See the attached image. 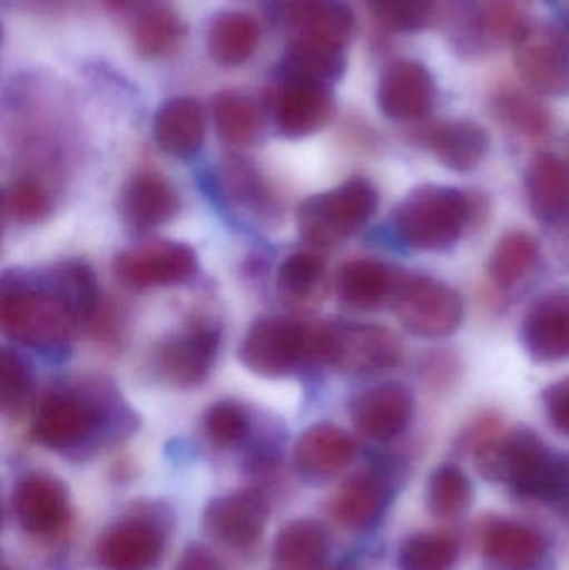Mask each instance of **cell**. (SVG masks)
<instances>
[{
  "mask_svg": "<svg viewBox=\"0 0 569 570\" xmlns=\"http://www.w3.org/2000/svg\"><path fill=\"white\" fill-rule=\"evenodd\" d=\"M487 216L483 194L423 184L398 204L393 233L408 249L444 253L457 246L467 230L480 229Z\"/></svg>",
  "mask_w": 569,
  "mask_h": 570,
  "instance_id": "1",
  "label": "cell"
},
{
  "mask_svg": "<svg viewBox=\"0 0 569 570\" xmlns=\"http://www.w3.org/2000/svg\"><path fill=\"white\" fill-rule=\"evenodd\" d=\"M471 455L474 469L484 481L503 482L523 501L543 504L553 501L561 458L531 429H503L478 445Z\"/></svg>",
  "mask_w": 569,
  "mask_h": 570,
  "instance_id": "2",
  "label": "cell"
},
{
  "mask_svg": "<svg viewBox=\"0 0 569 570\" xmlns=\"http://www.w3.org/2000/svg\"><path fill=\"white\" fill-rule=\"evenodd\" d=\"M47 283L49 288L26 287L22 283L3 285L0 324L10 338L27 347H60L72 337L80 321L52 276Z\"/></svg>",
  "mask_w": 569,
  "mask_h": 570,
  "instance_id": "3",
  "label": "cell"
},
{
  "mask_svg": "<svg viewBox=\"0 0 569 570\" xmlns=\"http://www.w3.org/2000/svg\"><path fill=\"white\" fill-rule=\"evenodd\" d=\"M380 206L371 180L351 177L336 189L304 200L297 210L301 236L314 246L333 247L363 229Z\"/></svg>",
  "mask_w": 569,
  "mask_h": 570,
  "instance_id": "4",
  "label": "cell"
},
{
  "mask_svg": "<svg viewBox=\"0 0 569 570\" xmlns=\"http://www.w3.org/2000/svg\"><path fill=\"white\" fill-rule=\"evenodd\" d=\"M320 331L296 318H261L247 331L239 361L261 377H284L310 361H320Z\"/></svg>",
  "mask_w": 569,
  "mask_h": 570,
  "instance_id": "5",
  "label": "cell"
},
{
  "mask_svg": "<svg viewBox=\"0 0 569 570\" xmlns=\"http://www.w3.org/2000/svg\"><path fill=\"white\" fill-rule=\"evenodd\" d=\"M403 357V345L390 328L377 324L324 325L320 331V362L346 375L391 371Z\"/></svg>",
  "mask_w": 569,
  "mask_h": 570,
  "instance_id": "6",
  "label": "cell"
},
{
  "mask_svg": "<svg viewBox=\"0 0 569 570\" xmlns=\"http://www.w3.org/2000/svg\"><path fill=\"white\" fill-rule=\"evenodd\" d=\"M393 305L404 328L418 337H450L463 324L460 292L424 274L404 273Z\"/></svg>",
  "mask_w": 569,
  "mask_h": 570,
  "instance_id": "7",
  "label": "cell"
},
{
  "mask_svg": "<svg viewBox=\"0 0 569 570\" xmlns=\"http://www.w3.org/2000/svg\"><path fill=\"white\" fill-rule=\"evenodd\" d=\"M511 40L518 72L534 92L569 96V43L557 29L523 22Z\"/></svg>",
  "mask_w": 569,
  "mask_h": 570,
  "instance_id": "8",
  "label": "cell"
},
{
  "mask_svg": "<svg viewBox=\"0 0 569 570\" xmlns=\"http://www.w3.org/2000/svg\"><path fill=\"white\" fill-rule=\"evenodd\" d=\"M163 521L137 512L110 524L96 544V561L102 570H153L166 551Z\"/></svg>",
  "mask_w": 569,
  "mask_h": 570,
  "instance_id": "9",
  "label": "cell"
},
{
  "mask_svg": "<svg viewBox=\"0 0 569 570\" xmlns=\"http://www.w3.org/2000/svg\"><path fill=\"white\" fill-rule=\"evenodd\" d=\"M219 344V331L213 325L197 322L157 345L154 367L159 377L174 387H196L209 377Z\"/></svg>",
  "mask_w": 569,
  "mask_h": 570,
  "instance_id": "10",
  "label": "cell"
},
{
  "mask_svg": "<svg viewBox=\"0 0 569 570\" xmlns=\"http://www.w3.org/2000/svg\"><path fill=\"white\" fill-rule=\"evenodd\" d=\"M269 501L259 489H241L213 499L203 512V529L213 541L236 551L253 548L269 522Z\"/></svg>",
  "mask_w": 569,
  "mask_h": 570,
  "instance_id": "11",
  "label": "cell"
},
{
  "mask_svg": "<svg viewBox=\"0 0 569 570\" xmlns=\"http://www.w3.org/2000/svg\"><path fill=\"white\" fill-rule=\"evenodd\" d=\"M100 425L102 411L90 399L72 392H52L37 409L33 435L50 451H76L94 438Z\"/></svg>",
  "mask_w": 569,
  "mask_h": 570,
  "instance_id": "12",
  "label": "cell"
},
{
  "mask_svg": "<svg viewBox=\"0 0 569 570\" xmlns=\"http://www.w3.org/2000/svg\"><path fill=\"white\" fill-rule=\"evenodd\" d=\"M414 397L401 382H384L361 392L351 404L354 428L374 442H393L410 429Z\"/></svg>",
  "mask_w": 569,
  "mask_h": 570,
  "instance_id": "13",
  "label": "cell"
},
{
  "mask_svg": "<svg viewBox=\"0 0 569 570\" xmlns=\"http://www.w3.org/2000/svg\"><path fill=\"white\" fill-rule=\"evenodd\" d=\"M17 524L32 538H52L69 521L66 485L46 472H32L17 482L12 494Z\"/></svg>",
  "mask_w": 569,
  "mask_h": 570,
  "instance_id": "14",
  "label": "cell"
},
{
  "mask_svg": "<svg viewBox=\"0 0 569 570\" xmlns=\"http://www.w3.org/2000/svg\"><path fill=\"white\" fill-rule=\"evenodd\" d=\"M480 551L500 570H537L543 564L548 541L530 522L513 518H490L481 524Z\"/></svg>",
  "mask_w": 569,
  "mask_h": 570,
  "instance_id": "15",
  "label": "cell"
},
{
  "mask_svg": "<svg viewBox=\"0 0 569 570\" xmlns=\"http://www.w3.org/2000/svg\"><path fill=\"white\" fill-rule=\"evenodd\" d=\"M114 269L134 287H166L189 281L197 271V256L186 244H149L120 253Z\"/></svg>",
  "mask_w": 569,
  "mask_h": 570,
  "instance_id": "16",
  "label": "cell"
},
{
  "mask_svg": "<svg viewBox=\"0 0 569 570\" xmlns=\"http://www.w3.org/2000/svg\"><path fill=\"white\" fill-rule=\"evenodd\" d=\"M436 102V86L430 70L418 60L391 63L377 86V106L391 120L424 119Z\"/></svg>",
  "mask_w": 569,
  "mask_h": 570,
  "instance_id": "17",
  "label": "cell"
},
{
  "mask_svg": "<svg viewBox=\"0 0 569 570\" xmlns=\"http://www.w3.org/2000/svg\"><path fill=\"white\" fill-rule=\"evenodd\" d=\"M334 116V97L327 83L284 76L276 100L277 130L290 139L313 136Z\"/></svg>",
  "mask_w": 569,
  "mask_h": 570,
  "instance_id": "18",
  "label": "cell"
},
{
  "mask_svg": "<svg viewBox=\"0 0 569 570\" xmlns=\"http://www.w3.org/2000/svg\"><path fill=\"white\" fill-rule=\"evenodd\" d=\"M521 344L538 364L569 358V292L557 291L528 307L520 327Z\"/></svg>",
  "mask_w": 569,
  "mask_h": 570,
  "instance_id": "19",
  "label": "cell"
},
{
  "mask_svg": "<svg viewBox=\"0 0 569 570\" xmlns=\"http://www.w3.org/2000/svg\"><path fill=\"white\" fill-rule=\"evenodd\" d=\"M291 42L313 47L324 52L346 53L354 33L353 12L336 0H310L286 19Z\"/></svg>",
  "mask_w": 569,
  "mask_h": 570,
  "instance_id": "20",
  "label": "cell"
},
{
  "mask_svg": "<svg viewBox=\"0 0 569 570\" xmlns=\"http://www.w3.org/2000/svg\"><path fill=\"white\" fill-rule=\"evenodd\" d=\"M390 499V481L381 472H357L334 492L330 502V514L347 531H370L383 518Z\"/></svg>",
  "mask_w": 569,
  "mask_h": 570,
  "instance_id": "21",
  "label": "cell"
},
{
  "mask_svg": "<svg viewBox=\"0 0 569 570\" xmlns=\"http://www.w3.org/2000/svg\"><path fill=\"white\" fill-rule=\"evenodd\" d=\"M357 454V442L350 432L333 424L306 429L294 445V464L301 474L317 481L336 478Z\"/></svg>",
  "mask_w": 569,
  "mask_h": 570,
  "instance_id": "22",
  "label": "cell"
},
{
  "mask_svg": "<svg viewBox=\"0 0 569 570\" xmlns=\"http://www.w3.org/2000/svg\"><path fill=\"white\" fill-rule=\"evenodd\" d=\"M154 139L167 156L189 159L203 149L206 114L199 100L176 97L167 100L154 117Z\"/></svg>",
  "mask_w": 569,
  "mask_h": 570,
  "instance_id": "23",
  "label": "cell"
},
{
  "mask_svg": "<svg viewBox=\"0 0 569 570\" xmlns=\"http://www.w3.org/2000/svg\"><path fill=\"white\" fill-rule=\"evenodd\" d=\"M528 206L538 220L557 226L569 216V166L565 157L541 153L524 176Z\"/></svg>",
  "mask_w": 569,
  "mask_h": 570,
  "instance_id": "24",
  "label": "cell"
},
{
  "mask_svg": "<svg viewBox=\"0 0 569 570\" xmlns=\"http://www.w3.org/2000/svg\"><path fill=\"white\" fill-rule=\"evenodd\" d=\"M403 274L383 261L353 259L337 271V295L350 307L373 311L393 304Z\"/></svg>",
  "mask_w": 569,
  "mask_h": 570,
  "instance_id": "25",
  "label": "cell"
},
{
  "mask_svg": "<svg viewBox=\"0 0 569 570\" xmlns=\"http://www.w3.org/2000/svg\"><path fill=\"white\" fill-rule=\"evenodd\" d=\"M179 196L159 174H137L124 189L120 210L134 229L146 230L169 223L179 213Z\"/></svg>",
  "mask_w": 569,
  "mask_h": 570,
  "instance_id": "26",
  "label": "cell"
},
{
  "mask_svg": "<svg viewBox=\"0 0 569 570\" xmlns=\"http://www.w3.org/2000/svg\"><path fill=\"white\" fill-rule=\"evenodd\" d=\"M424 144L441 166L454 173H470L487 157L490 136L470 120H450L431 127L424 134Z\"/></svg>",
  "mask_w": 569,
  "mask_h": 570,
  "instance_id": "27",
  "label": "cell"
},
{
  "mask_svg": "<svg viewBox=\"0 0 569 570\" xmlns=\"http://www.w3.org/2000/svg\"><path fill=\"white\" fill-rule=\"evenodd\" d=\"M330 558V534L314 519H294L277 532L273 559L279 570H323Z\"/></svg>",
  "mask_w": 569,
  "mask_h": 570,
  "instance_id": "28",
  "label": "cell"
},
{
  "mask_svg": "<svg viewBox=\"0 0 569 570\" xmlns=\"http://www.w3.org/2000/svg\"><path fill=\"white\" fill-rule=\"evenodd\" d=\"M259 40L261 29L256 19L243 12H224L210 23L207 50L219 66L237 67L253 57Z\"/></svg>",
  "mask_w": 569,
  "mask_h": 570,
  "instance_id": "29",
  "label": "cell"
},
{
  "mask_svg": "<svg viewBox=\"0 0 569 570\" xmlns=\"http://www.w3.org/2000/svg\"><path fill=\"white\" fill-rule=\"evenodd\" d=\"M213 119L224 144L249 146L263 129V107L247 94L224 90L213 99Z\"/></svg>",
  "mask_w": 569,
  "mask_h": 570,
  "instance_id": "30",
  "label": "cell"
},
{
  "mask_svg": "<svg viewBox=\"0 0 569 570\" xmlns=\"http://www.w3.org/2000/svg\"><path fill=\"white\" fill-rule=\"evenodd\" d=\"M540 263V246L530 234L511 230L504 234L488 263L491 283L503 291L517 287L527 279Z\"/></svg>",
  "mask_w": 569,
  "mask_h": 570,
  "instance_id": "31",
  "label": "cell"
},
{
  "mask_svg": "<svg viewBox=\"0 0 569 570\" xmlns=\"http://www.w3.org/2000/svg\"><path fill=\"white\" fill-rule=\"evenodd\" d=\"M474 491L470 475L457 464H443L428 479L426 501L431 515L444 521L463 518L473 504Z\"/></svg>",
  "mask_w": 569,
  "mask_h": 570,
  "instance_id": "32",
  "label": "cell"
},
{
  "mask_svg": "<svg viewBox=\"0 0 569 570\" xmlns=\"http://www.w3.org/2000/svg\"><path fill=\"white\" fill-rule=\"evenodd\" d=\"M186 23L174 10L156 7L146 10L134 27V47L146 59L169 56L186 39Z\"/></svg>",
  "mask_w": 569,
  "mask_h": 570,
  "instance_id": "33",
  "label": "cell"
},
{
  "mask_svg": "<svg viewBox=\"0 0 569 570\" xmlns=\"http://www.w3.org/2000/svg\"><path fill=\"white\" fill-rule=\"evenodd\" d=\"M460 546L453 535L440 531H421L408 535L398 551L400 570H454Z\"/></svg>",
  "mask_w": 569,
  "mask_h": 570,
  "instance_id": "34",
  "label": "cell"
},
{
  "mask_svg": "<svg viewBox=\"0 0 569 570\" xmlns=\"http://www.w3.org/2000/svg\"><path fill=\"white\" fill-rule=\"evenodd\" d=\"M277 291L291 304H307L326 285V263L314 253H296L277 271Z\"/></svg>",
  "mask_w": 569,
  "mask_h": 570,
  "instance_id": "35",
  "label": "cell"
},
{
  "mask_svg": "<svg viewBox=\"0 0 569 570\" xmlns=\"http://www.w3.org/2000/svg\"><path fill=\"white\" fill-rule=\"evenodd\" d=\"M493 112L501 126L524 139H543L553 126L550 112L533 97L521 92H501L493 100Z\"/></svg>",
  "mask_w": 569,
  "mask_h": 570,
  "instance_id": "36",
  "label": "cell"
},
{
  "mask_svg": "<svg viewBox=\"0 0 569 570\" xmlns=\"http://www.w3.org/2000/svg\"><path fill=\"white\" fill-rule=\"evenodd\" d=\"M33 381L19 355L2 351L0 355V404L6 414L17 415L32 397Z\"/></svg>",
  "mask_w": 569,
  "mask_h": 570,
  "instance_id": "37",
  "label": "cell"
},
{
  "mask_svg": "<svg viewBox=\"0 0 569 570\" xmlns=\"http://www.w3.org/2000/svg\"><path fill=\"white\" fill-rule=\"evenodd\" d=\"M249 417L241 405L234 402H216L204 415V431L217 448H233L249 434Z\"/></svg>",
  "mask_w": 569,
  "mask_h": 570,
  "instance_id": "38",
  "label": "cell"
},
{
  "mask_svg": "<svg viewBox=\"0 0 569 570\" xmlns=\"http://www.w3.org/2000/svg\"><path fill=\"white\" fill-rule=\"evenodd\" d=\"M381 23L401 32H413L430 26L434 0H367Z\"/></svg>",
  "mask_w": 569,
  "mask_h": 570,
  "instance_id": "39",
  "label": "cell"
},
{
  "mask_svg": "<svg viewBox=\"0 0 569 570\" xmlns=\"http://www.w3.org/2000/svg\"><path fill=\"white\" fill-rule=\"evenodd\" d=\"M6 210L17 223L33 224L46 219L52 209L49 193L36 180H17L3 197Z\"/></svg>",
  "mask_w": 569,
  "mask_h": 570,
  "instance_id": "40",
  "label": "cell"
},
{
  "mask_svg": "<svg viewBox=\"0 0 569 570\" xmlns=\"http://www.w3.org/2000/svg\"><path fill=\"white\" fill-rule=\"evenodd\" d=\"M227 193L234 197L237 204H246V207H267L269 197H267L266 187L257 177L256 170L244 163L230 164L226 174Z\"/></svg>",
  "mask_w": 569,
  "mask_h": 570,
  "instance_id": "41",
  "label": "cell"
},
{
  "mask_svg": "<svg viewBox=\"0 0 569 570\" xmlns=\"http://www.w3.org/2000/svg\"><path fill=\"white\" fill-rule=\"evenodd\" d=\"M420 375L431 391H450L460 377V361L450 352H433L421 361Z\"/></svg>",
  "mask_w": 569,
  "mask_h": 570,
  "instance_id": "42",
  "label": "cell"
},
{
  "mask_svg": "<svg viewBox=\"0 0 569 570\" xmlns=\"http://www.w3.org/2000/svg\"><path fill=\"white\" fill-rule=\"evenodd\" d=\"M543 405L551 428L569 438V375L545 389Z\"/></svg>",
  "mask_w": 569,
  "mask_h": 570,
  "instance_id": "43",
  "label": "cell"
},
{
  "mask_svg": "<svg viewBox=\"0 0 569 570\" xmlns=\"http://www.w3.org/2000/svg\"><path fill=\"white\" fill-rule=\"evenodd\" d=\"M500 431H503V422H501L500 415L493 414V412L478 415L461 431L457 441L458 451L473 454L478 445L483 444L487 439Z\"/></svg>",
  "mask_w": 569,
  "mask_h": 570,
  "instance_id": "44",
  "label": "cell"
},
{
  "mask_svg": "<svg viewBox=\"0 0 569 570\" xmlns=\"http://www.w3.org/2000/svg\"><path fill=\"white\" fill-rule=\"evenodd\" d=\"M173 570H226L220 559L206 546L190 544L184 549Z\"/></svg>",
  "mask_w": 569,
  "mask_h": 570,
  "instance_id": "45",
  "label": "cell"
},
{
  "mask_svg": "<svg viewBox=\"0 0 569 570\" xmlns=\"http://www.w3.org/2000/svg\"><path fill=\"white\" fill-rule=\"evenodd\" d=\"M550 505L560 521L569 528V458L561 459L560 479Z\"/></svg>",
  "mask_w": 569,
  "mask_h": 570,
  "instance_id": "46",
  "label": "cell"
},
{
  "mask_svg": "<svg viewBox=\"0 0 569 570\" xmlns=\"http://www.w3.org/2000/svg\"><path fill=\"white\" fill-rule=\"evenodd\" d=\"M551 246L558 261L569 269V216L555 226Z\"/></svg>",
  "mask_w": 569,
  "mask_h": 570,
  "instance_id": "47",
  "label": "cell"
},
{
  "mask_svg": "<svg viewBox=\"0 0 569 570\" xmlns=\"http://www.w3.org/2000/svg\"><path fill=\"white\" fill-rule=\"evenodd\" d=\"M333 570H356V569L350 568V566H340V568H334Z\"/></svg>",
  "mask_w": 569,
  "mask_h": 570,
  "instance_id": "48",
  "label": "cell"
},
{
  "mask_svg": "<svg viewBox=\"0 0 569 570\" xmlns=\"http://www.w3.org/2000/svg\"><path fill=\"white\" fill-rule=\"evenodd\" d=\"M567 157H565V160H567V164L569 166V142H568V150H567Z\"/></svg>",
  "mask_w": 569,
  "mask_h": 570,
  "instance_id": "49",
  "label": "cell"
}]
</instances>
